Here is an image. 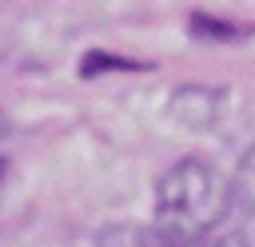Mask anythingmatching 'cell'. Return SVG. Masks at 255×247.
Instances as JSON below:
<instances>
[{
  "instance_id": "obj_1",
  "label": "cell",
  "mask_w": 255,
  "mask_h": 247,
  "mask_svg": "<svg viewBox=\"0 0 255 247\" xmlns=\"http://www.w3.org/2000/svg\"><path fill=\"white\" fill-rule=\"evenodd\" d=\"M231 207V183L203 159L175 163L155 187V231L171 247L207 239Z\"/></svg>"
},
{
  "instance_id": "obj_2",
  "label": "cell",
  "mask_w": 255,
  "mask_h": 247,
  "mask_svg": "<svg viewBox=\"0 0 255 247\" xmlns=\"http://www.w3.org/2000/svg\"><path fill=\"white\" fill-rule=\"evenodd\" d=\"M231 199H235V203H239V211H243L247 239H255V143H251V151L243 155V163H239V171H235Z\"/></svg>"
},
{
  "instance_id": "obj_3",
  "label": "cell",
  "mask_w": 255,
  "mask_h": 247,
  "mask_svg": "<svg viewBox=\"0 0 255 247\" xmlns=\"http://www.w3.org/2000/svg\"><path fill=\"white\" fill-rule=\"evenodd\" d=\"M96 247H171L155 227H135V223H116L96 235Z\"/></svg>"
},
{
  "instance_id": "obj_4",
  "label": "cell",
  "mask_w": 255,
  "mask_h": 247,
  "mask_svg": "<svg viewBox=\"0 0 255 247\" xmlns=\"http://www.w3.org/2000/svg\"><path fill=\"white\" fill-rule=\"evenodd\" d=\"M191 247H247V231H219V235H207Z\"/></svg>"
}]
</instances>
